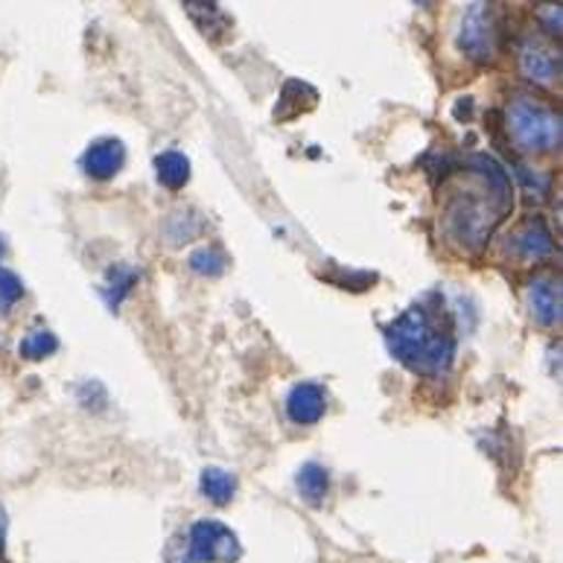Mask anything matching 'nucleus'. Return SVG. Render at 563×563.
<instances>
[{
    "instance_id": "1",
    "label": "nucleus",
    "mask_w": 563,
    "mask_h": 563,
    "mask_svg": "<svg viewBox=\"0 0 563 563\" xmlns=\"http://www.w3.org/2000/svg\"><path fill=\"white\" fill-rule=\"evenodd\" d=\"M514 208V190L490 155H471L464 161V185L453 187L444 211L446 234L467 252H482L490 234Z\"/></svg>"
},
{
    "instance_id": "2",
    "label": "nucleus",
    "mask_w": 563,
    "mask_h": 563,
    "mask_svg": "<svg viewBox=\"0 0 563 563\" xmlns=\"http://www.w3.org/2000/svg\"><path fill=\"white\" fill-rule=\"evenodd\" d=\"M386 345L397 362L423 377H444L455 360V333L441 307L415 303L383 328Z\"/></svg>"
},
{
    "instance_id": "3",
    "label": "nucleus",
    "mask_w": 563,
    "mask_h": 563,
    "mask_svg": "<svg viewBox=\"0 0 563 563\" xmlns=\"http://www.w3.org/2000/svg\"><path fill=\"white\" fill-rule=\"evenodd\" d=\"M508 129L514 141L526 152H558L561 150V114L531 100V97H517L508 106Z\"/></svg>"
},
{
    "instance_id": "4",
    "label": "nucleus",
    "mask_w": 563,
    "mask_h": 563,
    "mask_svg": "<svg viewBox=\"0 0 563 563\" xmlns=\"http://www.w3.org/2000/svg\"><path fill=\"white\" fill-rule=\"evenodd\" d=\"M459 47L473 62H490L499 51V21H496L494 3H471L464 12Z\"/></svg>"
},
{
    "instance_id": "5",
    "label": "nucleus",
    "mask_w": 563,
    "mask_h": 563,
    "mask_svg": "<svg viewBox=\"0 0 563 563\" xmlns=\"http://www.w3.org/2000/svg\"><path fill=\"white\" fill-rule=\"evenodd\" d=\"M243 549L228 526L219 520H199L187 538V563H234Z\"/></svg>"
},
{
    "instance_id": "6",
    "label": "nucleus",
    "mask_w": 563,
    "mask_h": 563,
    "mask_svg": "<svg viewBox=\"0 0 563 563\" xmlns=\"http://www.w3.org/2000/svg\"><path fill=\"white\" fill-rule=\"evenodd\" d=\"M520 70L531 82L552 85L561 76V53L540 38H526L520 44Z\"/></svg>"
},
{
    "instance_id": "7",
    "label": "nucleus",
    "mask_w": 563,
    "mask_h": 563,
    "mask_svg": "<svg viewBox=\"0 0 563 563\" xmlns=\"http://www.w3.org/2000/svg\"><path fill=\"white\" fill-rule=\"evenodd\" d=\"M123 164H126V146L118 137H100L82 155L85 176L97 178V181L114 178L123 169Z\"/></svg>"
},
{
    "instance_id": "8",
    "label": "nucleus",
    "mask_w": 563,
    "mask_h": 563,
    "mask_svg": "<svg viewBox=\"0 0 563 563\" xmlns=\"http://www.w3.org/2000/svg\"><path fill=\"white\" fill-rule=\"evenodd\" d=\"M508 252L517 254L520 261H543L549 254L555 252V240L549 234L547 222L540 217H531L529 222H522L511 234Z\"/></svg>"
},
{
    "instance_id": "9",
    "label": "nucleus",
    "mask_w": 563,
    "mask_h": 563,
    "mask_svg": "<svg viewBox=\"0 0 563 563\" xmlns=\"http://www.w3.org/2000/svg\"><path fill=\"white\" fill-rule=\"evenodd\" d=\"M328 412V395L316 383H298L286 397V415L298 427H312Z\"/></svg>"
},
{
    "instance_id": "10",
    "label": "nucleus",
    "mask_w": 563,
    "mask_h": 563,
    "mask_svg": "<svg viewBox=\"0 0 563 563\" xmlns=\"http://www.w3.org/2000/svg\"><path fill=\"white\" fill-rule=\"evenodd\" d=\"M529 312L540 328H555L561 321V284L552 278L531 280Z\"/></svg>"
},
{
    "instance_id": "11",
    "label": "nucleus",
    "mask_w": 563,
    "mask_h": 563,
    "mask_svg": "<svg viewBox=\"0 0 563 563\" xmlns=\"http://www.w3.org/2000/svg\"><path fill=\"white\" fill-rule=\"evenodd\" d=\"M295 488H298V494H301L303 503L321 505L330 490L328 467H321V464H316V462H307L301 471H298V476H295Z\"/></svg>"
},
{
    "instance_id": "12",
    "label": "nucleus",
    "mask_w": 563,
    "mask_h": 563,
    "mask_svg": "<svg viewBox=\"0 0 563 563\" xmlns=\"http://www.w3.org/2000/svg\"><path fill=\"white\" fill-rule=\"evenodd\" d=\"M155 173H158V181L167 190H181L190 181V158L176 150L164 152V155L155 158Z\"/></svg>"
},
{
    "instance_id": "13",
    "label": "nucleus",
    "mask_w": 563,
    "mask_h": 563,
    "mask_svg": "<svg viewBox=\"0 0 563 563\" xmlns=\"http://www.w3.org/2000/svg\"><path fill=\"white\" fill-rule=\"evenodd\" d=\"M199 488H202V494L208 496L213 505H228L236 494V476L228 471H219V467H205L202 479H199Z\"/></svg>"
},
{
    "instance_id": "14",
    "label": "nucleus",
    "mask_w": 563,
    "mask_h": 563,
    "mask_svg": "<svg viewBox=\"0 0 563 563\" xmlns=\"http://www.w3.org/2000/svg\"><path fill=\"white\" fill-rule=\"evenodd\" d=\"M59 351V339L56 333L51 330H30L24 339H21V345H18V353L30 362H38V360H47L53 353Z\"/></svg>"
},
{
    "instance_id": "15",
    "label": "nucleus",
    "mask_w": 563,
    "mask_h": 563,
    "mask_svg": "<svg viewBox=\"0 0 563 563\" xmlns=\"http://www.w3.org/2000/svg\"><path fill=\"white\" fill-rule=\"evenodd\" d=\"M185 9H187V15L194 18L196 24H199L202 33H213V30H225L228 26L225 12H222L217 3H194V0H190V3H185Z\"/></svg>"
},
{
    "instance_id": "16",
    "label": "nucleus",
    "mask_w": 563,
    "mask_h": 563,
    "mask_svg": "<svg viewBox=\"0 0 563 563\" xmlns=\"http://www.w3.org/2000/svg\"><path fill=\"white\" fill-rule=\"evenodd\" d=\"M190 269L208 275V278H217L225 272V257L217 249H199V252L190 254Z\"/></svg>"
},
{
    "instance_id": "17",
    "label": "nucleus",
    "mask_w": 563,
    "mask_h": 563,
    "mask_svg": "<svg viewBox=\"0 0 563 563\" xmlns=\"http://www.w3.org/2000/svg\"><path fill=\"white\" fill-rule=\"evenodd\" d=\"M21 295H24V284L18 278L15 272L0 269V310H9V307H15L21 301Z\"/></svg>"
},
{
    "instance_id": "18",
    "label": "nucleus",
    "mask_w": 563,
    "mask_h": 563,
    "mask_svg": "<svg viewBox=\"0 0 563 563\" xmlns=\"http://www.w3.org/2000/svg\"><path fill=\"white\" fill-rule=\"evenodd\" d=\"M543 21H547V33L552 35H561V9L558 7H547L543 9Z\"/></svg>"
},
{
    "instance_id": "19",
    "label": "nucleus",
    "mask_w": 563,
    "mask_h": 563,
    "mask_svg": "<svg viewBox=\"0 0 563 563\" xmlns=\"http://www.w3.org/2000/svg\"><path fill=\"white\" fill-rule=\"evenodd\" d=\"M7 511L0 508V555H3V547H7Z\"/></svg>"
},
{
    "instance_id": "20",
    "label": "nucleus",
    "mask_w": 563,
    "mask_h": 563,
    "mask_svg": "<svg viewBox=\"0 0 563 563\" xmlns=\"http://www.w3.org/2000/svg\"><path fill=\"white\" fill-rule=\"evenodd\" d=\"M0 254H3V243H0Z\"/></svg>"
}]
</instances>
